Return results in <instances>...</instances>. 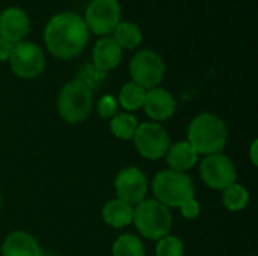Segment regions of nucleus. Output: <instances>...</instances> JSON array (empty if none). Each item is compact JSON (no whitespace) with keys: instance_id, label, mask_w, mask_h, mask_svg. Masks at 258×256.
<instances>
[{"instance_id":"0eeeda50","label":"nucleus","mask_w":258,"mask_h":256,"mask_svg":"<svg viewBox=\"0 0 258 256\" xmlns=\"http://www.w3.org/2000/svg\"><path fill=\"white\" fill-rule=\"evenodd\" d=\"M130 75L145 91L157 88L165 75V62L153 50L138 51L130 62Z\"/></svg>"},{"instance_id":"c85d7f7f","label":"nucleus","mask_w":258,"mask_h":256,"mask_svg":"<svg viewBox=\"0 0 258 256\" xmlns=\"http://www.w3.org/2000/svg\"><path fill=\"white\" fill-rule=\"evenodd\" d=\"M0 210H2V195H0Z\"/></svg>"},{"instance_id":"412c9836","label":"nucleus","mask_w":258,"mask_h":256,"mask_svg":"<svg viewBox=\"0 0 258 256\" xmlns=\"http://www.w3.org/2000/svg\"><path fill=\"white\" fill-rule=\"evenodd\" d=\"M145 94H147V91L144 88H141L139 84L130 81V83H125L121 88L118 103L127 112H135V110H138V109H141L144 106Z\"/></svg>"},{"instance_id":"9b49d317","label":"nucleus","mask_w":258,"mask_h":256,"mask_svg":"<svg viewBox=\"0 0 258 256\" xmlns=\"http://www.w3.org/2000/svg\"><path fill=\"white\" fill-rule=\"evenodd\" d=\"M113 187L118 195V199L135 207L136 204L145 199L148 192V181L145 174L139 167L128 166L118 172Z\"/></svg>"},{"instance_id":"f3484780","label":"nucleus","mask_w":258,"mask_h":256,"mask_svg":"<svg viewBox=\"0 0 258 256\" xmlns=\"http://www.w3.org/2000/svg\"><path fill=\"white\" fill-rule=\"evenodd\" d=\"M133 211H135L133 205L116 198L104 204L101 216L106 225L119 229L133 223Z\"/></svg>"},{"instance_id":"20e7f679","label":"nucleus","mask_w":258,"mask_h":256,"mask_svg":"<svg viewBox=\"0 0 258 256\" xmlns=\"http://www.w3.org/2000/svg\"><path fill=\"white\" fill-rule=\"evenodd\" d=\"M133 223L139 234L148 240H160L169 234L172 216L168 207L156 199H144L135 205Z\"/></svg>"},{"instance_id":"ddd939ff","label":"nucleus","mask_w":258,"mask_h":256,"mask_svg":"<svg viewBox=\"0 0 258 256\" xmlns=\"http://www.w3.org/2000/svg\"><path fill=\"white\" fill-rule=\"evenodd\" d=\"M30 30V21L20 8H9L0 15V36L12 44L21 42Z\"/></svg>"},{"instance_id":"a878e982","label":"nucleus","mask_w":258,"mask_h":256,"mask_svg":"<svg viewBox=\"0 0 258 256\" xmlns=\"http://www.w3.org/2000/svg\"><path fill=\"white\" fill-rule=\"evenodd\" d=\"M178 210H180V213H181V216H183L184 219L194 220V219H197V217L200 216V213H201V205H200V202H198L195 198H192V199H189L187 202H184Z\"/></svg>"},{"instance_id":"bb28decb","label":"nucleus","mask_w":258,"mask_h":256,"mask_svg":"<svg viewBox=\"0 0 258 256\" xmlns=\"http://www.w3.org/2000/svg\"><path fill=\"white\" fill-rule=\"evenodd\" d=\"M12 47H14L12 42H9L8 39H5V38L0 36V62L9 59V54H11Z\"/></svg>"},{"instance_id":"cd10ccee","label":"nucleus","mask_w":258,"mask_h":256,"mask_svg":"<svg viewBox=\"0 0 258 256\" xmlns=\"http://www.w3.org/2000/svg\"><path fill=\"white\" fill-rule=\"evenodd\" d=\"M257 148H258V140H254L252 145H251V149H249V157H251V161L254 166H257Z\"/></svg>"},{"instance_id":"2eb2a0df","label":"nucleus","mask_w":258,"mask_h":256,"mask_svg":"<svg viewBox=\"0 0 258 256\" xmlns=\"http://www.w3.org/2000/svg\"><path fill=\"white\" fill-rule=\"evenodd\" d=\"M121 47L116 44V41L112 36L101 38L92 51V65L98 68L103 72H107L113 68H116L121 62Z\"/></svg>"},{"instance_id":"5701e85b","label":"nucleus","mask_w":258,"mask_h":256,"mask_svg":"<svg viewBox=\"0 0 258 256\" xmlns=\"http://www.w3.org/2000/svg\"><path fill=\"white\" fill-rule=\"evenodd\" d=\"M104 78H106V72L100 71L92 63H85L77 71V77H76V80L79 83H82L83 86H86L91 92L94 89H97L104 81Z\"/></svg>"},{"instance_id":"f03ea898","label":"nucleus","mask_w":258,"mask_h":256,"mask_svg":"<svg viewBox=\"0 0 258 256\" xmlns=\"http://www.w3.org/2000/svg\"><path fill=\"white\" fill-rule=\"evenodd\" d=\"M187 142L200 155H212L224 151L228 142V128L215 113H200L187 128Z\"/></svg>"},{"instance_id":"6ab92c4d","label":"nucleus","mask_w":258,"mask_h":256,"mask_svg":"<svg viewBox=\"0 0 258 256\" xmlns=\"http://www.w3.org/2000/svg\"><path fill=\"white\" fill-rule=\"evenodd\" d=\"M222 204L228 211H243L249 204V192L242 184H231L222 190Z\"/></svg>"},{"instance_id":"6e6552de","label":"nucleus","mask_w":258,"mask_h":256,"mask_svg":"<svg viewBox=\"0 0 258 256\" xmlns=\"http://www.w3.org/2000/svg\"><path fill=\"white\" fill-rule=\"evenodd\" d=\"M200 175L207 187L221 192L234 184L237 178L234 163L222 152L206 155L200 164Z\"/></svg>"},{"instance_id":"a211bd4d","label":"nucleus","mask_w":258,"mask_h":256,"mask_svg":"<svg viewBox=\"0 0 258 256\" xmlns=\"http://www.w3.org/2000/svg\"><path fill=\"white\" fill-rule=\"evenodd\" d=\"M138 119L135 115L124 112V113H116L110 121H109V128L112 134L116 139L121 140H130L133 139L136 130H138Z\"/></svg>"},{"instance_id":"393cba45","label":"nucleus","mask_w":258,"mask_h":256,"mask_svg":"<svg viewBox=\"0 0 258 256\" xmlns=\"http://www.w3.org/2000/svg\"><path fill=\"white\" fill-rule=\"evenodd\" d=\"M98 115L104 119H112L118 113V101L112 95H104L100 98L97 106Z\"/></svg>"},{"instance_id":"aec40b11","label":"nucleus","mask_w":258,"mask_h":256,"mask_svg":"<svg viewBox=\"0 0 258 256\" xmlns=\"http://www.w3.org/2000/svg\"><path fill=\"white\" fill-rule=\"evenodd\" d=\"M113 39L121 48H128L133 50L142 42V32L141 29L128 21L119 23L115 30H113Z\"/></svg>"},{"instance_id":"4be33fe9","label":"nucleus","mask_w":258,"mask_h":256,"mask_svg":"<svg viewBox=\"0 0 258 256\" xmlns=\"http://www.w3.org/2000/svg\"><path fill=\"white\" fill-rule=\"evenodd\" d=\"M113 256H145L142 241L132 234H124L118 237L112 246Z\"/></svg>"},{"instance_id":"39448f33","label":"nucleus","mask_w":258,"mask_h":256,"mask_svg":"<svg viewBox=\"0 0 258 256\" xmlns=\"http://www.w3.org/2000/svg\"><path fill=\"white\" fill-rule=\"evenodd\" d=\"M92 110V92L77 80L68 81L57 95V112L68 124L83 122Z\"/></svg>"},{"instance_id":"b1692460","label":"nucleus","mask_w":258,"mask_h":256,"mask_svg":"<svg viewBox=\"0 0 258 256\" xmlns=\"http://www.w3.org/2000/svg\"><path fill=\"white\" fill-rule=\"evenodd\" d=\"M156 256H183L184 255V244L175 235H165L163 238L157 240Z\"/></svg>"},{"instance_id":"9d476101","label":"nucleus","mask_w":258,"mask_h":256,"mask_svg":"<svg viewBox=\"0 0 258 256\" xmlns=\"http://www.w3.org/2000/svg\"><path fill=\"white\" fill-rule=\"evenodd\" d=\"M121 8L116 0H92L85 14L86 27L95 35H109L119 24Z\"/></svg>"},{"instance_id":"f257e3e1","label":"nucleus","mask_w":258,"mask_h":256,"mask_svg":"<svg viewBox=\"0 0 258 256\" xmlns=\"http://www.w3.org/2000/svg\"><path fill=\"white\" fill-rule=\"evenodd\" d=\"M48 51L59 59H73L80 54L89 39V29L82 17L73 12L54 15L44 32Z\"/></svg>"},{"instance_id":"4468645a","label":"nucleus","mask_w":258,"mask_h":256,"mask_svg":"<svg viewBox=\"0 0 258 256\" xmlns=\"http://www.w3.org/2000/svg\"><path fill=\"white\" fill-rule=\"evenodd\" d=\"M2 256H42L38 241L26 231L11 232L3 244Z\"/></svg>"},{"instance_id":"1a4fd4ad","label":"nucleus","mask_w":258,"mask_h":256,"mask_svg":"<svg viewBox=\"0 0 258 256\" xmlns=\"http://www.w3.org/2000/svg\"><path fill=\"white\" fill-rule=\"evenodd\" d=\"M8 60L12 72L20 78H35L44 71L45 66V59L41 48L36 44L26 41L14 44Z\"/></svg>"},{"instance_id":"423d86ee","label":"nucleus","mask_w":258,"mask_h":256,"mask_svg":"<svg viewBox=\"0 0 258 256\" xmlns=\"http://www.w3.org/2000/svg\"><path fill=\"white\" fill-rule=\"evenodd\" d=\"M136 151L148 160H160L166 155L171 146V137L165 127L159 122H144L138 125L133 136Z\"/></svg>"},{"instance_id":"7ed1b4c3","label":"nucleus","mask_w":258,"mask_h":256,"mask_svg":"<svg viewBox=\"0 0 258 256\" xmlns=\"http://www.w3.org/2000/svg\"><path fill=\"white\" fill-rule=\"evenodd\" d=\"M154 199L168 208H180L184 202L195 198V186L192 178L184 172L172 169L160 170L151 184Z\"/></svg>"},{"instance_id":"f8f14e48","label":"nucleus","mask_w":258,"mask_h":256,"mask_svg":"<svg viewBox=\"0 0 258 256\" xmlns=\"http://www.w3.org/2000/svg\"><path fill=\"white\" fill-rule=\"evenodd\" d=\"M142 107L150 119L154 122H162L174 115L175 100L169 91L163 88H153L147 91Z\"/></svg>"},{"instance_id":"dca6fc26","label":"nucleus","mask_w":258,"mask_h":256,"mask_svg":"<svg viewBox=\"0 0 258 256\" xmlns=\"http://www.w3.org/2000/svg\"><path fill=\"white\" fill-rule=\"evenodd\" d=\"M165 157L169 164V169L184 174L186 170L192 169L198 161V154L187 140H181L174 145L171 143Z\"/></svg>"}]
</instances>
